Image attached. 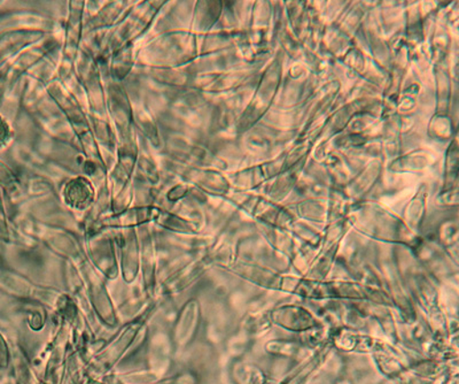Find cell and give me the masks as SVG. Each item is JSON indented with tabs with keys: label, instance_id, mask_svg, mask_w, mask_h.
I'll return each mask as SVG.
<instances>
[{
	"label": "cell",
	"instance_id": "3957f363",
	"mask_svg": "<svg viewBox=\"0 0 459 384\" xmlns=\"http://www.w3.org/2000/svg\"><path fill=\"white\" fill-rule=\"evenodd\" d=\"M8 136V128L5 125V122L0 118V145H3L5 143L6 138Z\"/></svg>",
	"mask_w": 459,
	"mask_h": 384
},
{
	"label": "cell",
	"instance_id": "7a4b0ae2",
	"mask_svg": "<svg viewBox=\"0 0 459 384\" xmlns=\"http://www.w3.org/2000/svg\"><path fill=\"white\" fill-rule=\"evenodd\" d=\"M155 384H190V380H188L186 377H178V378H172L168 379L166 381L159 382Z\"/></svg>",
	"mask_w": 459,
	"mask_h": 384
},
{
	"label": "cell",
	"instance_id": "6da1fadb",
	"mask_svg": "<svg viewBox=\"0 0 459 384\" xmlns=\"http://www.w3.org/2000/svg\"><path fill=\"white\" fill-rule=\"evenodd\" d=\"M11 362L10 347L7 343L4 340L3 335L0 334V370L7 369Z\"/></svg>",
	"mask_w": 459,
	"mask_h": 384
},
{
	"label": "cell",
	"instance_id": "277c9868",
	"mask_svg": "<svg viewBox=\"0 0 459 384\" xmlns=\"http://www.w3.org/2000/svg\"><path fill=\"white\" fill-rule=\"evenodd\" d=\"M2 384H18L16 382V379L8 375L5 379L3 380Z\"/></svg>",
	"mask_w": 459,
	"mask_h": 384
}]
</instances>
